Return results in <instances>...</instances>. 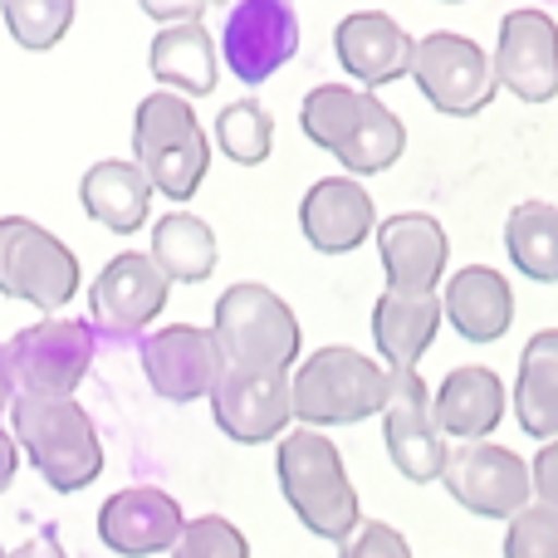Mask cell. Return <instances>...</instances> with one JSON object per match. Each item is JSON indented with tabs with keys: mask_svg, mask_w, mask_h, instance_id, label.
<instances>
[{
	"mask_svg": "<svg viewBox=\"0 0 558 558\" xmlns=\"http://www.w3.org/2000/svg\"><path fill=\"white\" fill-rule=\"evenodd\" d=\"M275 471L289 510L299 514V524L308 534H318L328 544L353 539V530L363 524V510H357V490L343 471V456L324 432H308V426L284 432L275 451Z\"/></svg>",
	"mask_w": 558,
	"mask_h": 558,
	"instance_id": "cell-1",
	"label": "cell"
},
{
	"mask_svg": "<svg viewBox=\"0 0 558 558\" xmlns=\"http://www.w3.org/2000/svg\"><path fill=\"white\" fill-rule=\"evenodd\" d=\"M10 436L25 446L49 490L74 495L104 475V441L98 426L74 397H15Z\"/></svg>",
	"mask_w": 558,
	"mask_h": 558,
	"instance_id": "cell-2",
	"label": "cell"
},
{
	"mask_svg": "<svg viewBox=\"0 0 558 558\" xmlns=\"http://www.w3.org/2000/svg\"><path fill=\"white\" fill-rule=\"evenodd\" d=\"M289 383H294V422H304L308 432H324V426H353L383 412L392 373L357 348L328 343L314 348L289 373Z\"/></svg>",
	"mask_w": 558,
	"mask_h": 558,
	"instance_id": "cell-3",
	"label": "cell"
},
{
	"mask_svg": "<svg viewBox=\"0 0 558 558\" xmlns=\"http://www.w3.org/2000/svg\"><path fill=\"white\" fill-rule=\"evenodd\" d=\"M133 162L172 202H192L211 167V143L196 123L192 98L153 88L133 113Z\"/></svg>",
	"mask_w": 558,
	"mask_h": 558,
	"instance_id": "cell-4",
	"label": "cell"
},
{
	"mask_svg": "<svg viewBox=\"0 0 558 558\" xmlns=\"http://www.w3.org/2000/svg\"><path fill=\"white\" fill-rule=\"evenodd\" d=\"M211 333L226 367L241 373H289L299 357V314L260 279H241L216 299Z\"/></svg>",
	"mask_w": 558,
	"mask_h": 558,
	"instance_id": "cell-5",
	"label": "cell"
},
{
	"mask_svg": "<svg viewBox=\"0 0 558 558\" xmlns=\"http://www.w3.org/2000/svg\"><path fill=\"white\" fill-rule=\"evenodd\" d=\"M78 289V255L29 216H0V294L45 314L64 308Z\"/></svg>",
	"mask_w": 558,
	"mask_h": 558,
	"instance_id": "cell-6",
	"label": "cell"
},
{
	"mask_svg": "<svg viewBox=\"0 0 558 558\" xmlns=\"http://www.w3.org/2000/svg\"><path fill=\"white\" fill-rule=\"evenodd\" d=\"M412 78L426 94V104L446 118H475L500 94L495 54H485L471 35H456V29H432L416 39Z\"/></svg>",
	"mask_w": 558,
	"mask_h": 558,
	"instance_id": "cell-7",
	"label": "cell"
},
{
	"mask_svg": "<svg viewBox=\"0 0 558 558\" xmlns=\"http://www.w3.org/2000/svg\"><path fill=\"white\" fill-rule=\"evenodd\" d=\"M20 397H74L94 367V328L84 318H35L5 343Z\"/></svg>",
	"mask_w": 558,
	"mask_h": 558,
	"instance_id": "cell-8",
	"label": "cell"
},
{
	"mask_svg": "<svg viewBox=\"0 0 558 558\" xmlns=\"http://www.w3.org/2000/svg\"><path fill=\"white\" fill-rule=\"evenodd\" d=\"M446 490L461 510L481 514V520H514L520 510L534 505V475L524 456L495 441H465L446 456L441 471Z\"/></svg>",
	"mask_w": 558,
	"mask_h": 558,
	"instance_id": "cell-9",
	"label": "cell"
},
{
	"mask_svg": "<svg viewBox=\"0 0 558 558\" xmlns=\"http://www.w3.org/2000/svg\"><path fill=\"white\" fill-rule=\"evenodd\" d=\"M392 373V367H387ZM383 441L392 465L407 475L412 485H432L446 471V436L432 416V392L416 377V367H397L392 387H387V407H383Z\"/></svg>",
	"mask_w": 558,
	"mask_h": 558,
	"instance_id": "cell-10",
	"label": "cell"
},
{
	"mask_svg": "<svg viewBox=\"0 0 558 558\" xmlns=\"http://www.w3.org/2000/svg\"><path fill=\"white\" fill-rule=\"evenodd\" d=\"M221 54L241 84H265L299 54L294 0H235L221 25Z\"/></svg>",
	"mask_w": 558,
	"mask_h": 558,
	"instance_id": "cell-11",
	"label": "cell"
},
{
	"mask_svg": "<svg viewBox=\"0 0 558 558\" xmlns=\"http://www.w3.org/2000/svg\"><path fill=\"white\" fill-rule=\"evenodd\" d=\"M167 294H172V279L157 270L153 255L123 251L98 270L88 289V314L108 338H137L167 308Z\"/></svg>",
	"mask_w": 558,
	"mask_h": 558,
	"instance_id": "cell-12",
	"label": "cell"
},
{
	"mask_svg": "<svg viewBox=\"0 0 558 558\" xmlns=\"http://www.w3.org/2000/svg\"><path fill=\"white\" fill-rule=\"evenodd\" d=\"M211 416L241 446L275 441L294 422V383H289V373H241V367H226L221 383L211 387Z\"/></svg>",
	"mask_w": 558,
	"mask_h": 558,
	"instance_id": "cell-13",
	"label": "cell"
},
{
	"mask_svg": "<svg viewBox=\"0 0 558 558\" xmlns=\"http://www.w3.org/2000/svg\"><path fill=\"white\" fill-rule=\"evenodd\" d=\"M495 74L520 104H549L558 94V25L549 10L520 5L500 20Z\"/></svg>",
	"mask_w": 558,
	"mask_h": 558,
	"instance_id": "cell-14",
	"label": "cell"
},
{
	"mask_svg": "<svg viewBox=\"0 0 558 558\" xmlns=\"http://www.w3.org/2000/svg\"><path fill=\"white\" fill-rule=\"evenodd\" d=\"M143 373L153 383V392L167 397V402H196V397H211L226 363L211 328L167 324L143 338Z\"/></svg>",
	"mask_w": 558,
	"mask_h": 558,
	"instance_id": "cell-15",
	"label": "cell"
},
{
	"mask_svg": "<svg viewBox=\"0 0 558 558\" xmlns=\"http://www.w3.org/2000/svg\"><path fill=\"white\" fill-rule=\"evenodd\" d=\"M186 530L182 505L157 485H128V490L108 495L98 510V539L123 558H147L177 549Z\"/></svg>",
	"mask_w": 558,
	"mask_h": 558,
	"instance_id": "cell-16",
	"label": "cell"
},
{
	"mask_svg": "<svg viewBox=\"0 0 558 558\" xmlns=\"http://www.w3.org/2000/svg\"><path fill=\"white\" fill-rule=\"evenodd\" d=\"M377 255H383L387 289L397 294H436L451 260L446 226L426 211H397L377 221Z\"/></svg>",
	"mask_w": 558,
	"mask_h": 558,
	"instance_id": "cell-17",
	"label": "cell"
},
{
	"mask_svg": "<svg viewBox=\"0 0 558 558\" xmlns=\"http://www.w3.org/2000/svg\"><path fill=\"white\" fill-rule=\"evenodd\" d=\"M299 231L318 255H348L377 235V206L357 177H324L299 202Z\"/></svg>",
	"mask_w": 558,
	"mask_h": 558,
	"instance_id": "cell-18",
	"label": "cell"
},
{
	"mask_svg": "<svg viewBox=\"0 0 558 558\" xmlns=\"http://www.w3.org/2000/svg\"><path fill=\"white\" fill-rule=\"evenodd\" d=\"M333 54L373 94V88L397 84V78L412 74L416 39L387 10H353V15H343L333 25Z\"/></svg>",
	"mask_w": 558,
	"mask_h": 558,
	"instance_id": "cell-19",
	"label": "cell"
},
{
	"mask_svg": "<svg viewBox=\"0 0 558 558\" xmlns=\"http://www.w3.org/2000/svg\"><path fill=\"white\" fill-rule=\"evenodd\" d=\"M441 308H446V324L465 343H495L514 324V289L490 265H465V270H456L446 279Z\"/></svg>",
	"mask_w": 558,
	"mask_h": 558,
	"instance_id": "cell-20",
	"label": "cell"
},
{
	"mask_svg": "<svg viewBox=\"0 0 558 558\" xmlns=\"http://www.w3.org/2000/svg\"><path fill=\"white\" fill-rule=\"evenodd\" d=\"M441 294H397L383 289L373 304V343L383 353V363L392 367H416L426 357V348L441 333Z\"/></svg>",
	"mask_w": 558,
	"mask_h": 558,
	"instance_id": "cell-21",
	"label": "cell"
},
{
	"mask_svg": "<svg viewBox=\"0 0 558 558\" xmlns=\"http://www.w3.org/2000/svg\"><path fill=\"white\" fill-rule=\"evenodd\" d=\"M432 416L441 436H461V441H485L505 416V383L490 367H456L432 397Z\"/></svg>",
	"mask_w": 558,
	"mask_h": 558,
	"instance_id": "cell-22",
	"label": "cell"
},
{
	"mask_svg": "<svg viewBox=\"0 0 558 558\" xmlns=\"http://www.w3.org/2000/svg\"><path fill=\"white\" fill-rule=\"evenodd\" d=\"M78 202L94 216L98 226H108L113 235H133L137 226L147 221V206H153V182L143 177L137 162H123V157H104L84 172L78 182Z\"/></svg>",
	"mask_w": 558,
	"mask_h": 558,
	"instance_id": "cell-23",
	"label": "cell"
},
{
	"mask_svg": "<svg viewBox=\"0 0 558 558\" xmlns=\"http://www.w3.org/2000/svg\"><path fill=\"white\" fill-rule=\"evenodd\" d=\"M147 69L153 78H162L172 94L202 98L216 88V39L206 35V25H167L147 45Z\"/></svg>",
	"mask_w": 558,
	"mask_h": 558,
	"instance_id": "cell-24",
	"label": "cell"
},
{
	"mask_svg": "<svg viewBox=\"0 0 558 558\" xmlns=\"http://www.w3.org/2000/svg\"><path fill=\"white\" fill-rule=\"evenodd\" d=\"M514 416L524 436L558 441V328H539L520 353V383H514Z\"/></svg>",
	"mask_w": 558,
	"mask_h": 558,
	"instance_id": "cell-25",
	"label": "cell"
},
{
	"mask_svg": "<svg viewBox=\"0 0 558 558\" xmlns=\"http://www.w3.org/2000/svg\"><path fill=\"white\" fill-rule=\"evenodd\" d=\"M147 255L172 284H202L216 275V231L196 211H167L153 226V251Z\"/></svg>",
	"mask_w": 558,
	"mask_h": 558,
	"instance_id": "cell-26",
	"label": "cell"
},
{
	"mask_svg": "<svg viewBox=\"0 0 558 558\" xmlns=\"http://www.w3.org/2000/svg\"><path fill=\"white\" fill-rule=\"evenodd\" d=\"M505 251L514 270L534 284H558V206L520 202L505 221Z\"/></svg>",
	"mask_w": 558,
	"mask_h": 558,
	"instance_id": "cell-27",
	"label": "cell"
},
{
	"mask_svg": "<svg viewBox=\"0 0 558 558\" xmlns=\"http://www.w3.org/2000/svg\"><path fill=\"white\" fill-rule=\"evenodd\" d=\"M402 147H407L402 118H397L377 94H367L363 113H357V128H353V137L343 143L338 162L348 167V177H377V172H387V167L402 157Z\"/></svg>",
	"mask_w": 558,
	"mask_h": 558,
	"instance_id": "cell-28",
	"label": "cell"
},
{
	"mask_svg": "<svg viewBox=\"0 0 558 558\" xmlns=\"http://www.w3.org/2000/svg\"><path fill=\"white\" fill-rule=\"evenodd\" d=\"M367 104V88H353V84H318L304 94L299 104V128H304L308 143H318L324 153H343V143L353 137L357 128V113Z\"/></svg>",
	"mask_w": 558,
	"mask_h": 558,
	"instance_id": "cell-29",
	"label": "cell"
},
{
	"mask_svg": "<svg viewBox=\"0 0 558 558\" xmlns=\"http://www.w3.org/2000/svg\"><path fill=\"white\" fill-rule=\"evenodd\" d=\"M216 143L231 162L241 167H260L265 157L275 153V118L260 98H235V104L221 108L216 118Z\"/></svg>",
	"mask_w": 558,
	"mask_h": 558,
	"instance_id": "cell-30",
	"label": "cell"
},
{
	"mask_svg": "<svg viewBox=\"0 0 558 558\" xmlns=\"http://www.w3.org/2000/svg\"><path fill=\"white\" fill-rule=\"evenodd\" d=\"M0 15L20 49H54L74 25L78 5L74 0H0Z\"/></svg>",
	"mask_w": 558,
	"mask_h": 558,
	"instance_id": "cell-31",
	"label": "cell"
},
{
	"mask_svg": "<svg viewBox=\"0 0 558 558\" xmlns=\"http://www.w3.org/2000/svg\"><path fill=\"white\" fill-rule=\"evenodd\" d=\"M172 558H251V544L226 514H196L186 520Z\"/></svg>",
	"mask_w": 558,
	"mask_h": 558,
	"instance_id": "cell-32",
	"label": "cell"
},
{
	"mask_svg": "<svg viewBox=\"0 0 558 558\" xmlns=\"http://www.w3.org/2000/svg\"><path fill=\"white\" fill-rule=\"evenodd\" d=\"M505 558H558V510L530 505L505 530Z\"/></svg>",
	"mask_w": 558,
	"mask_h": 558,
	"instance_id": "cell-33",
	"label": "cell"
},
{
	"mask_svg": "<svg viewBox=\"0 0 558 558\" xmlns=\"http://www.w3.org/2000/svg\"><path fill=\"white\" fill-rule=\"evenodd\" d=\"M338 558H412V544L402 539V530L383 520H367L353 530V539L338 549Z\"/></svg>",
	"mask_w": 558,
	"mask_h": 558,
	"instance_id": "cell-34",
	"label": "cell"
},
{
	"mask_svg": "<svg viewBox=\"0 0 558 558\" xmlns=\"http://www.w3.org/2000/svg\"><path fill=\"white\" fill-rule=\"evenodd\" d=\"M143 15H153L157 25H202V15L211 10V0H137Z\"/></svg>",
	"mask_w": 558,
	"mask_h": 558,
	"instance_id": "cell-35",
	"label": "cell"
},
{
	"mask_svg": "<svg viewBox=\"0 0 558 558\" xmlns=\"http://www.w3.org/2000/svg\"><path fill=\"white\" fill-rule=\"evenodd\" d=\"M530 475H534V495H539V505L558 510V441L539 446V456L530 461Z\"/></svg>",
	"mask_w": 558,
	"mask_h": 558,
	"instance_id": "cell-36",
	"label": "cell"
},
{
	"mask_svg": "<svg viewBox=\"0 0 558 558\" xmlns=\"http://www.w3.org/2000/svg\"><path fill=\"white\" fill-rule=\"evenodd\" d=\"M5 558H69V554L59 549L54 530H45V534H35V539H25V544H20V549H10Z\"/></svg>",
	"mask_w": 558,
	"mask_h": 558,
	"instance_id": "cell-37",
	"label": "cell"
},
{
	"mask_svg": "<svg viewBox=\"0 0 558 558\" xmlns=\"http://www.w3.org/2000/svg\"><path fill=\"white\" fill-rule=\"evenodd\" d=\"M15 465H20V451H15V436L0 426V495L10 490V481H15Z\"/></svg>",
	"mask_w": 558,
	"mask_h": 558,
	"instance_id": "cell-38",
	"label": "cell"
},
{
	"mask_svg": "<svg viewBox=\"0 0 558 558\" xmlns=\"http://www.w3.org/2000/svg\"><path fill=\"white\" fill-rule=\"evenodd\" d=\"M15 373H10V353H5V343H0V416L15 407Z\"/></svg>",
	"mask_w": 558,
	"mask_h": 558,
	"instance_id": "cell-39",
	"label": "cell"
},
{
	"mask_svg": "<svg viewBox=\"0 0 558 558\" xmlns=\"http://www.w3.org/2000/svg\"><path fill=\"white\" fill-rule=\"evenodd\" d=\"M446 5H456V0H446Z\"/></svg>",
	"mask_w": 558,
	"mask_h": 558,
	"instance_id": "cell-40",
	"label": "cell"
},
{
	"mask_svg": "<svg viewBox=\"0 0 558 558\" xmlns=\"http://www.w3.org/2000/svg\"><path fill=\"white\" fill-rule=\"evenodd\" d=\"M0 558H5V549H0Z\"/></svg>",
	"mask_w": 558,
	"mask_h": 558,
	"instance_id": "cell-41",
	"label": "cell"
}]
</instances>
